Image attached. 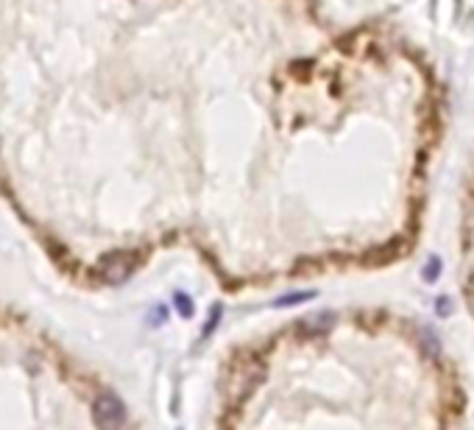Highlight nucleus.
Returning a JSON list of instances; mask_svg holds the SVG:
<instances>
[{
    "mask_svg": "<svg viewBox=\"0 0 474 430\" xmlns=\"http://www.w3.org/2000/svg\"><path fill=\"white\" fill-rule=\"evenodd\" d=\"M134 271V257L131 255H112V257H106L103 263H101V277L106 280V282H123L128 280V274Z\"/></svg>",
    "mask_w": 474,
    "mask_h": 430,
    "instance_id": "nucleus-2",
    "label": "nucleus"
},
{
    "mask_svg": "<svg viewBox=\"0 0 474 430\" xmlns=\"http://www.w3.org/2000/svg\"><path fill=\"white\" fill-rule=\"evenodd\" d=\"M332 324H335V316H332V313H316V316H307V319L299 324V330L304 332V335H321V332L332 330Z\"/></svg>",
    "mask_w": 474,
    "mask_h": 430,
    "instance_id": "nucleus-3",
    "label": "nucleus"
},
{
    "mask_svg": "<svg viewBox=\"0 0 474 430\" xmlns=\"http://www.w3.org/2000/svg\"><path fill=\"white\" fill-rule=\"evenodd\" d=\"M418 335H421V347H424V349H427L430 355H438V349H441V347H438L436 335H433V332H430V330H424V327L418 330Z\"/></svg>",
    "mask_w": 474,
    "mask_h": 430,
    "instance_id": "nucleus-4",
    "label": "nucleus"
},
{
    "mask_svg": "<svg viewBox=\"0 0 474 430\" xmlns=\"http://www.w3.org/2000/svg\"><path fill=\"white\" fill-rule=\"evenodd\" d=\"M151 316H154V319H151V324H162V322H165V307H159V310H154Z\"/></svg>",
    "mask_w": 474,
    "mask_h": 430,
    "instance_id": "nucleus-9",
    "label": "nucleus"
},
{
    "mask_svg": "<svg viewBox=\"0 0 474 430\" xmlns=\"http://www.w3.org/2000/svg\"><path fill=\"white\" fill-rule=\"evenodd\" d=\"M436 307H438V310H441L443 316H446V313H449V302H446V299H441V304H436Z\"/></svg>",
    "mask_w": 474,
    "mask_h": 430,
    "instance_id": "nucleus-10",
    "label": "nucleus"
},
{
    "mask_svg": "<svg viewBox=\"0 0 474 430\" xmlns=\"http://www.w3.org/2000/svg\"><path fill=\"white\" fill-rule=\"evenodd\" d=\"M93 416L98 428H120L126 422V408L112 394H101L93 405Z\"/></svg>",
    "mask_w": 474,
    "mask_h": 430,
    "instance_id": "nucleus-1",
    "label": "nucleus"
},
{
    "mask_svg": "<svg viewBox=\"0 0 474 430\" xmlns=\"http://www.w3.org/2000/svg\"><path fill=\"white\" fill-rule=\"evenodd\" d=\"M218 319H221V307H212V316H210V324H207V330H204V338L210 335V332L215 330V324H218Z\"/></svg>",
    "mask_w": 474,
    "mask_h": 430,
    "instance_id": "nucleus-8",
    "label": "nucleus"
},
{
    "mask_svg": "<svg viewBox=\"0 0 474 430\" xmlns=\"http://www.w3.org/2000/svg\"><path fill=\"white\" fill-rule=\"evenodd\" d=\"M173 302H176V310H179L185 319H190V316H192V310H195V307H192V299H190L187 294H176V299H173Z\"/></svg>",
    "mask_w": 474,
    "mask_h": 430,
    "instance_id": "nucleus-5",
    "label": "nucleus"
},
{
    "mask_svg": "<svg viewBox=\"0 0 474 430\" xmlns=\"http://www.w3.org/2000/svg\"><path fill=\"white\" fill-rule=\"evenodd\" d=\"M316 294L313 291H304V294H290V297H284L277 302V307H284V304H299V302H307V299H313Z\"/></svg>",
    "mask_w": 474,
    "mask_h": 430,
    "instance_id": "nucleus-7",
    "label": "nucleus"
},
{
    "mask_svg": "<svg viewBox=\"0 0 474 430\" xmlns=\"http://www.w3.org/2000/svg\"><path fill=\"white\" fill-rule=\"evenodd\" d=\"M438 271H441V260H438V257H430L427 265H424V280H427V282H436V280H438Z\"/></svg>",
    "mask_w": 474,
    "mask_h": 430,
    "instance_id": "nucleus-6",
    "label": "nucleus"
}]
</instances>
